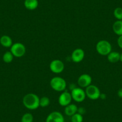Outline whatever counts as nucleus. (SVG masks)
Wrapping results in <instances>:
<instances>
[{"label": "nucleus", "instance_id": "obj_23", "mask_svg": "<svg viewBox=\"0 0 122 122\" xmlns=\"http://www.w3.org/2000/svg\"><path fill=\"white\" fill-rule=\"evenodd\" d=\"M117 44L120 49H122V36H118L117 39Z\"/></svg>", "mask_w": 122, "mask_h": 122}, {"label": "nucleus", "instance_id": "obj_7", "mask_svg": "<svg viewBox=\"0 0 122 122\" xmlns=\"http://www.w3.org/2000/svg\"><path fill=\"white\" fill-rule=\"evenodd\" d=\"M50 71L55 74H60L64 70L65 65L64 62L61 60H53L49 65Z\"/></svg>", "mask_w": 122, "mask_h": 122}, {"label": "nucleus", "instance_id": "obj_1", "mask_svg": "<svg viewBox=\"0 0 122 122\" xmlns=\"http://www.w3.org/2000/svg\"><path fill=\"white\" fill-rule=\"evenodd\" d=\"M23 104L26 108L34 110L40 107V98L35 93H30L23 97Z\"/></svg>", "mask_w": 122, "mask_h": 122}, {"label": "nucleus", "instance_id": "obj_4", "mask_svg": "<svg viewBox=\"0 0 122 122\" xmlns=\"http://www.w3.org/2000/svg\"><path fill=\"white\" fill-rule=\"evenodd\" d=\"M86 95L87 98L92 100H97L100 98L101 93L99 88L95 85L90 84L86 88Z\"/></svg>", "mask_w": 122, "mask_h": 122}, {"label": "nucleus", "instance_id": "obj_21", "mask_svg": "<svg viewBox=\"0 0 122 122\" xmlns=\"http://www.w3.org/2000/svg\"><path fill=\"white\" fill-rule=\"evenodd\" d=\"M71 122H83V117L80 114L76 113L73 116H71Z\"/></svg>", "mask_w": 122, "mask_h": 122}, {"label": "nucleus", "instance_id": "obj_25", "mask_svg": "<svg viewBox=\"0 0 122 122\" xmlns=\"http://www.w3.org/2000/svg\"><path fill=\"white\" fill-rule=\"evenodd\" d=\"M101 98L102 99H105V98H106V95H105V94H101L100 98Z\"/></svg>", "mask_w": 122, "mask_h": 122}, {"label": "nucleus", "instance_id": "obj_5", "mask_svg": "<svg viewBox=\"0 0 122 122\" xmlns=\"http://www.w3.org/2000/svg\"><path fill=\"white\" fill-rule=\"evenodd\" d=\"M10 51L14 57H21L25 55L26 47L21 43H15L10 47Z\"/></svg>", "mask_w": 122, "mask_h": 122}, {"label": "nucleus", "instance_id": "obj_3", "mask_svg": "<svg viewBox=\"0 0 122 122\" xmlns=\"http://www.w3.org/2000/svg\"><path fill=\"white\" fill-rule=\"evenodd\" d=\"M51 87L56 92H64L66 89V82L64 78L61 77H55L50 80Z\"/></svg>", "mask_w": 122, "mask_h": 122}, {"label": "nucleus", "instance_id": "obj_17", "mask_svg": "<svg viewBox=\"0 0 122 122\" xmlns=\"http://www.w3.org/2000/svg\"><path fill=\"white\" fill-rule=\"evenodd\" d=\"M14 59V56L11 51H6L3 56V60L5 63H11Z\"/></svg>", "mask_w": 122, "mask_h": 122}, {"label": "nucleus", "instance_id": "obj_2", "mask_svg": "<svg viewBox=\"0 0 122 122\" xmlns=\"http://www.w3.org/2000/svg\"><path fill=\"white\" fill-rule=\"evenodd\" d=\"M96 50L99 55L102 56H107L112 51V46L108 41L102 40L97 43Z\"/></svg>", "mask_w": 122, "mask_h": 122}, {"label": "nucleus", "instance_id": "obj_19", "mask_svg": "<svg viewBox=\"0 0 122 122\" xmlns=\"http://www.w3.org/2000/svg\"><path fill=\"white\" fill-rule=\"evenodd\" d=\"M50 101L48 97H43L40 98V107H47L50 105Z\"/></svg>", "mask_w": 122, "mask_h": 122}, {"label": "nucleus", "instance_id": "obj_11", "mask_svg": "<svg viewBox=\"0 0 122 122\" xmlns=\"http://www.w3.org/2000/svg\"><path fill=\"white\" fill-rule=\"evenodd\" d=\"M85 53L82 49H76L72 51L71 54V59L75 63H79L81 62L84 58Z\"/></svg>", "mask_w": 122, "mask_h": 122}, {"label": "nucleus", "instance_id": "obj_9", "mask_svg": "<svg viewBox=\"0 0 122 122\" xmlns=\"http://www.w3.org/2000/svg\"><path fill=\"white\" fill-rule=\"evenodd\" d=\"M46 122H65V118L59 111H53L48 115Z\"/></svg>", "mask_w": 122, "mask_h": 122}, {"label": "nucleus", "instance_id": "obj_26", "mask_svg": "<svg viewBox=\"0 0 122 122\" xmlns=\"http://www.w3.org/2000/svg\"><path fill=\"white\" fill-rule=\"evenodd\" d=\"M120 61L122 62V53L120 54Z\"/></svg>", "mask_w": 122, "mask_h": 122}, {"label": "nucleus", "instance_id": "obj_18", "mask_svg": "<svg viewBox=\"0 0 122 122\" xmlns=\"http://www.w3.org/2000/svg\"><path fill=\"white\" fill-rule=\"evenodd\" d=\"M34 116L31 113L26 112L22 116L21 122H33Z\"/></svg>", "mask_w": 122, "mask_h": 122}, {"label": "nucleus", "instance_id": "obj_20", "mask_svg": "<svg viewBox=\"0 0 122 122\" xmlns=\"http://www.w3.org/2000/svg\"><path fill=\"white\" fill-rule=\"evenodd\" d=\"M113 15L116 19L118 20H122V8H116L114 10Z\"/></svg>", "mask_w": 122, "mask_h": 122}, {"label": "nucleus", "instance_id": "obj_24", "mask_svg": "<svg viewBox=\"0 0 122 122\" xmlns=\"http://www.w3.org/2000/svg\"><path fill=\"white\" fill-rule=\"evenodd\" d=\"M117 95L119 98H122V87L120 88L117 92Z\"/></svg>", "mask_w": 122, "mask_h": 122}, {"label": "nucleus", "instance_id": "obj_16", "mask_svg": "<svg viewBox=\"0 0 122 122\" xmlns=\"http://www.w3.org/2000/svg\"><path fill=\"white\" fill-rule=\"evenodd\" d=\"M112 30L118 36H122V20H116L112 25Z\"/></svg>", "mask_w": 122, "mask_h": 122}, {"label": "nucleus", "instance_id": "obj_14", "mask_svg": "<svg viewBox=\"0 0 122 122\" xmlns=\"http://www.w3.org/2000/svg\"><path fill=\"white\" fill-rule=\"evenodd\" d=\"M0 44L4 47L9 48L11 47L13 43L12 39L10 36L4 35L0 38Z\"/></svg>", "mask_w": 122, "mask_h": 122}, {"label": "nucleus", "instance_id": "obj_13", "mask_svg": "<svg viewBox=\"0 0 122 122\" xmlns=\"http://www.w3.org/2000/svg\"><path fill=\"white\" fill-rule=\"evenodd\" d=\"M24 6L29 10H34L38 6V0H25Z\"/></svg>", "mask_w": 122, "mask_h": 122}, {"label": "nucleus", "instance_id": "obj_22", "mask_svg": "<svg viewBox=\"0 0 122 122\" xmlns=\"http://www.w3.org/2000/svg\"><path fill=\"white\" fill-rule=\"evenodd\" d=\"M77 112L79 114H80L81 115L83 116V114H84L86 112V110L84 107H80L78 108V110H77Z\"/></svg>", "mask_w": 122, "mask_h": 122}, {"label": "nucleus", "instance_id": "obj_8", "mask_svg": "<svg viewBox=\"0 0 122 122\" xmlns=\"http://www.w3.org/2000/svg\"><path fill=\"white\" fill-rule=\"evenodd\" d=\"M72 100L71 93L68 91H64L59 97L58 102L61 106L66 107L71 104Z\"/></svg>", "mask_w": 122, "mask_h": 122}, {"label": "nucleus", "instance_id": "obj_12", "mask_svg": "<svg viewBox=\"0 0 122 122\" xmlns=\"http://www.w3.org/2000/svg\"><path fill=\"white\" fill-rule=\"evenodd\" d=\"M77 110H78V107L76 104H70L68 105L67 106L65 107L64 112L66 116L71 117L74 114L77 113Z\"/></svg>", "mask_w": 122, "mask_h": 122}, {"label": "nucleus", "instance_id": "obj_6", "mask_svg": "<svg viewBox=\"0 0 122 122\" xmlns=\"http://www.w3.org/2000/svg\"><path fill=\"white\" fill-rule=\"evenodd\" d=\"M71 94L72 99L77 102H82L86 98L85 90L81 87H74L71 90Z\"/></svg>", "mask_w": 122, "mask_h": 122}, {"label": "nucleus", "instance_id": "obj_15", "mask_svg": "<svg viewBox=\"0 0 122 122\" xmlns=\"http://www.w3.org/2000/svg\"><path fill=\"white\" fill-rule=\"evenodd\" d=\"M108 61L111 63H116L120 61V53L117 51H111L108 55H107Z\"/></svg>", "mask_w": 122, "mask_h": 122}, {"label": "nucleus", "instance_id": "obj_10", "mask_svg": "<svg viewBox=\"0 0 122 122\" xmlns=\"http://www.w3.org/2000/svg\"><path fill=\"white\" fill-rule=\"evenodd\" d=\"M92 78L90 75L87 74H83L78 77L77 83L80 87L86 88L92 84Z\"/></svg>", "mask_w": 122, "mask_h": 122}]
</instances>
